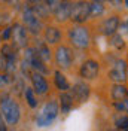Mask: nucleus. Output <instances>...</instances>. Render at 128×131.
<instances>
[{"label": "nucleus", "instance_id": "obj_1", "mask_svg": "<svg viewBox=\"0 0 128 131\" xmlns=\"http://www.w3.org/2000/svg\"><path fill=\"white\" fill-rule=\"evenodd\" d=\"M0 115L8 127H15L21 121V106L9 92L0 95Z\"/></svg>", "mask_w": 128, "mask_h": 131}, {"label": "nucleus", "instance_id": "obj_2", "mask_svg": "<svg viewBox=\"0 0 128 131\" xmlns=\"http://www.w3.org/2000/svg\"><path fill=\"white\" fill-rule=\"evenodd\" d=\"M67 39L73 48L83 51L91 45V31L87 25H73L67 30Z\"/></svg>", "mask_w": 128, "mask_h": 131}, {"label": "nucleus", "instance_id": "obj_3", "mask_svg": "<svg viewBox=\"0 0 128 131\" xmlns=\"http://www.w3.org/2000/svg\"><path fill=\"white\" fill-rule=\"evenodd\" d=\"M58 113H60L58 101L57 100H48L36 115V119H34L36 125L39 128H45V127L52 125V122L58 118Z\"/></svg>", "mask_w": 128, "mask_h": 131}, {"label": "nucleus", "instance_id": "obj_4", "mask_svg": "<svg viewBox=\"0 0 128 131\" xmlns=\"http://www.w3.org/2000/svg\"><path fill=\"white\" fill-rule=\"evenodd\" d=\"M21 24L25 27V30L34 36H39L43 31V21H40L37 15L33 12L30 3H25L21 8Z\"/></svg>", "mask_w": 128, "mask_h": 131}, {"label": "nucleus", "instance_id": "obj_5", "mask_svg": "<svg viewBox=\"0 0 128 131\" xmlns=\"http://www.w3.org/2000/svg\"><path fill=\"white\" fill-rule=\"evenodd\" d=\"M54 63L58 67L60 72L63 70H69L74 63V54H73V49L69 45H58L54 52Z\"/></svg>", "mask_w": 128, "mask_h": 131}, {"label": "nucleus", "instance_id": "obj_6", "mask_svg": "<svg viewBox=\"0 0 128 131\" xmlns=\"http://www.w3.org/2000/svg\"><path fill=\"white\" fill-rule=\"evenodd\" d=\"M10 45L15 49H25L28 48L30 42V34L25 30V27L21 23H15L12 25V34H10Z\"/></svg>", "mask_w": 128, "mask_h": 131}, {"label": "nucleus", "instance_id": "obj_7", "mask_svg": "<svg viewBox=\"0 0 128 131\" xmlns=\"http://www.w3.org/2000/svg\"><path fill=\"white\" fill-rule=\"evenodd\" d=\"M89 18V3L88 2H73L70 21L73 25H85Z\"/></svg>", "mask_w": 128, "mask_h": 131}, {"label": "nucleus", "instance_id": "obj_8", "mask_svg": "<svg viewBox=\"0 0 128 131\" xmlns=\"http://www.w3.org/2000/svg\"><path fill=\"white\" fill-rule=\"evenodd\" d=\"M0 55L5 63V73H14L18 67V57H16V49L10 43H5L0 49Z\"/></svg>", "mask_w": 128, "mask_h": 131}, {"label": "nucleus", "instance_id": "obj_9", "mask_svg": "<svg viewBox=\"0 0 128 131\" xmlns=\"http://www.w3.org/2000/svg\"><path fill=\"white\" fill-rule=\"evenodd\" d=\"M100 74V63L94 60V58H87L79 69V76L82 78V81H95Z\"/></svg>", "mask_w": 128, "mask_h": 131}, {"label": "nucleus", "instance_id": "obj_10", "mask_svg": "<svg viewBox=\"0 0 128 131\" xmlns=\"http://www.w3.org/2000/svg\"><path fill=\"white\" fill-rule=\"evenodd\" d=\"M107 78L113 82V83H125V81L128 79L127 76V61L122 60V58H118L113 66L110 67L109 73H107Z\"/></svg>", "mask_w": 128, "mask_h": 131}, {"label": "nucleus", "instance_id": "obj_11", "mask_svg": "<svg viewBox=\"0 0 128 131\" xmlns=\"http://www.w3.org/2000/svg\"><path fill=\"white\" fill-rule=\"evenodd\" d=\"M73 100L78 103V104H82V103H87L88 101L89 95H91V86H89L88 82L85 81H78L73 83V86H70V91Z\"/></svg>", "mask_w": 128, "mask_h": 131}, {"label": "nucleus", "instance_id": "obj_12", "mask_svg": "<svg viewBox=\"0 0 128 131\" xmlns=\"http://www.w3.org/2000/svg\"><path fill=\"white\" fill-rule=\"evenodd\" d=\"M30 82H31V90L34 91V94L37 97L46 95L49 92V83L46 81L45 74H40L37 72H31L30 74Z\"/></svg>", "mask_w": 128, "mask_h": 131}, {"label": "nucleus", "instance_id": "obj_13", "mask_svg": "<svg viewBox=\"0 0 128 131\" xmlns=\"http://www.w3.org/2000/svg\"><path fill=\"white\" fill-rule=\"evenodd\" d=\"M63 40V31L58 25L49 24L46 27H43V42L51 46V45H60Z\"/></svg>", "mask_w": 128, "mask_h": 131}, {"label": "nucleus", "instance_id": "obj_14", "mask_svg": "<svg viewBox=\"0 0 128 131\" xmlns=\"http://www.w3.org/2000/svg\"><path fill=\"white\" fill-rule=\"evenodd\" d=\"M70 14H72V2H58L57 8L52 12V16L57 23H66L70 21Z\"/></svg>", "mask_w": 128, "mask_h": 131}, {"label": "nucleus", "instance_id": "obj_15", "mask_svg": "<svg viewBox=\"0 0 128 131\" xmlns=\"http://www.w3.org/2000/svg\"><path fill=\"white\" fill-rule=\"evenodd\" d=\"M119 23H121V18L118 15H110V16H107V18H104L100 30H101V33H103L106 37H112L113 34L118 33Z\"/></svg>", "mask_w": 128, "mask_h": 131}, {"label": "nucleus", "instance_id": "obj_16", "mask_svg": "<svg viewBox=\"0 0 128 131\" xmlns=\"http://www.w3.org/2000/svg\"><path fill=\"white\" fill-rule=\"evenodd\" d=\"M33 49H34V52L37 54V57H39L45 64L51 63V60H52V52H51L49 46L43 40H36V43L33 45Z\"/></svg>", "mask_w": 128, "mask_h": 131}, {"label": "nucleus", "instance_id": "obj_17", "mask_svg": "<svg viewBox=\"0 0 128 131\" xmlns=\"http://www.w3.org/2000/svg\"><path fill=\"white\" fill-rule=\"evenodd\" d=\"M58 106H60V110L61 113H69L74 107V100H73L72 94L67 91V92H60V97H58Z\"/></svg>", "mask_w": 128, "mask_h": 131}, {"label": "nucleus", "instance_id": "obj_18", "mask_svg": "<svg viewBox=\"0 0 128 131\" xmlns=\"http://www.w3.org/2000/svg\"><path fill=\"white\" fill-rule=\"evenodd\" d=\"M110 97L113 101H119L128 98V86L125 83H113L110 88Z\"/></svg>", "mask_w": 128, "mask_h": 131}, {"label": "nucleus", "instance_id": "obj_19", "mask_svg": "<svg viewBox=\"0 0 128 131\" xmlns=\"http://www.w3.org/2000/svg\"><path fill=\"white\" fill-rule=\"evenodd\" d=\"M54 83H55L57 90L60 91V92H67V91H70V83L67 81L66 74H64L63 72H60V70H55V72H54Z\"/></svg>", "mask_w": 128, "mask_h": 131}, {"label": "nucleus", "instance_id": "obj_20", "mask_svg": "<svg viewBox=\"0 0 128 131\" xmlns=\"http://www.w3.org/2000/svg\"><path fill=\"white\" fill-rule=\"evenodd\" d=\"M33 6V12L37 15V18H39L40 21H43V19H46V18H49V15H51V12H49L48 6L45 5V2H34V3H31Z\"/></svg>", "mask_w": 128, "mask_h": 131}, {"label": "nucleus", "instance_id": "obj_21", "mask_svg": "<svg viewBox=\"0 0 128 131\" xmlns=\"http://www.w3.org/2000/svg\"><path fill=\"white\" fill-rule=\"evenodd\" d=\"M106 6L103 2H91L89 3V16L92 18H100L104 14Z\"/></svg>", "mask_w": 128, "mask_h": 131}, {"label": "nucleus", "instance_id": "obj_22", "mask_svg": "<svg viewBox=\"0 0 128 131\" xmlns=\"http://www.w3.org/2000/svg\"><path fill=\"white\" fill-rule=\"evenodd\" d=\"M24 98L27 101V104L31 107V109H36L37 107V95L34 94V91L31 90V86H25L24 88Z\"/></svg>", "mask_w": 128, "mask_h": 131}, {"label": "nucleus", "instance_id": "obj_23", "mask_svg": "<svg viewBox=\"0 0 128 131\" xmlns=\"http://www.w3.org/2000/svg\"><path fill=\"white\" fill-rule=\"evenodd\" d=\"M110 45H112L116 51H124V49H125V40H124V37H122L121 34H118V33L113 34L112 37H110Z\"/></svg>", "mask_w": 128, "mask_h": 131}, {"label": "nucleus", "instance_id": "obj_24", "mask_svg": "<svg viewBox=\"0 0 128 131\" xmlns=\"http://www.w3.org/2000/svg\"><path fill=\"white\" fill-rule=\"evenodd\" d=\"M112 106L118 113H128V98H124V100H119V101H113Z\"/></svg>", "mask_w": 128, "mask_h": 131}, {"label": "nucleus", "instance_id": "obj_25", "mask_svg": "<svg viewBox=\"0 0 128 131\" xmlns=\"http://www.w3.org/2000/svg\"><path fill=\"white\" fill-rule=\"evenodd\" d=\"M115 125L122 131H128V115H119V116H116Z\"/></svg>", "mask_w": 128, "mask_h": 131}, {"label": "nucleus", "instance_id": "obj_26", "mask_svg": "<svg viewBox=\"0 0 128 131\" xmlns=\"http://www.w3.org/2000/svg\"><path fill=\"white\" fill-rule=\"evenodd\" d=\"M9 83H10V78H9L8 73H3V72H0V90H5V88H8Z\"/></svg>", "mask_w": 128, "mask_h": 131}, {"label": "nucleus", "instance_id": "obj_27", "mask_svg": "<svg viewBox=\"0 0 128 131\" xmlns=\"http://www.w3.org/2000/svg\"><path fill=\"white\" fill-rule=\"evenodd\" d=\"M118 34H121L122 37H124V36H128V21H121L119 23Z\"/></svg>", "mask_w": 128, "mask_h": 131}, {"label": "nucleus", "instance_id": "obj_28", "mask_svg": "<svg viewBox=\"0 0 128 131\" xmlns=\"http://www.w3.org/2000/svg\"><path fill=\"white\" fill-rule=\"evenodd\" d=\"M10 34H12V25H9V27L5 28V31L2 34V40H5V42L10 40Z\"/></svg>", "mask_w": 128, "mask_h": 131}, {"label": "nucleus", "instance_id": "obj_29", "mask_svg": "<svg viewBox=\"0 0 128 131\" xmlns=\"http://www.w3.org/2000/svg\"><path fill=\"white\" fill-rule=\"evenodd\" d=\"M0 131H8V125H6L5 121H3L2 115H0Z\"/></svg>", "mask_w": 128, "mask_h": 131}, {"label": "nucleus", "instance_id": "obj_30", "mask_svg": "<svg viewBox=\"0 0 128 131\" xmlns=\"http://www.w3.org/2000/svg\"><path fill=\"white\" fill-rule=\"evenodd\" d=\"M127 76H128V63H127Z\"/></svg>", "mask_w": 128, "mask_h": 131}]
</instances>
